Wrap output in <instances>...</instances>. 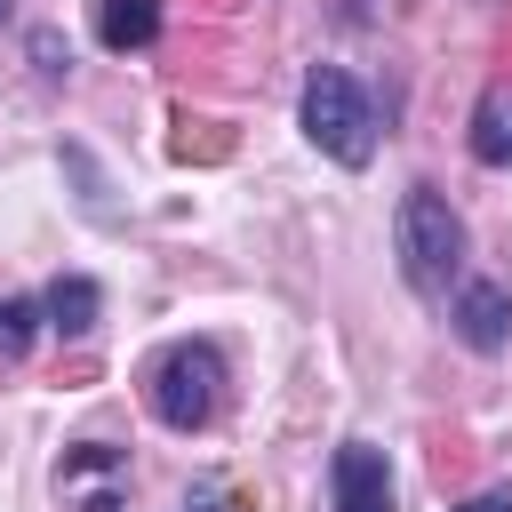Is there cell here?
<instances>
[{
    "label": "cell",
    "mask_w": 512,
    "mask_h": 512,
    "mask_svg": "<svg viewBox=\"0 0 512 512\" xmlns=\"http://www.w3.org/2000/svg\"><path fill=\"white\" fill-rule=\"evenodd\" d=\"M304 136H312L328 160L368 168V152H376V104H368V88H360L352 72L320 64V72L304 80Z\"/></svg>",
    "instance_id": "obj_1"
},
{
    "label": "cell",
    "mask_w": 512,
    "mask_h": 512,
    "mask_svg": "<svg viewBox=\"0 0 512 512\" xmlns=\"http://www.w3.org/2000/svg\"><path fill=\"white\" fill-rule=\"evenodd\" d=\"M400 272H408V288L416 296H440L448 280H456V264H464V224H456V208L432 192V184H416L408 200H400Z\"/></svg>",
    "instance_id": "obj_2"
},
{
    "label": "cell",
    "mask_w": 512,
    "mask_h": 512,
    "mask_svg": "<svg viewBox=\"0 0 512 512\" xmlns=\"http://www.w3.org/2000/svg\"><path fill=\"white\" fill-rule=\"evenodd\" d=\"M216 392H224V360L208 344H168L152 368H144V400L168 432H200L216 416Z\"/></svg>",
    "instance_id": "obj_3"
},
{
    "label": "cell",
    "mask_w": 512,
    "mask_h": 512,
    "mask_svg": "<svg viewBox=\"0 0 512 512\" xmlns=\"http://www.w3.org/2000/svg\"><path fill=\"white\" fill-rule=\"evenodd\" d=\"M328 480H336V512H392V464H384V448L344 440L336 464H328Z\"/></svg>",
    "instance_id": "obj_4"
},
{
    "label": "cell",
    "mask_w": 512,
    "mask_h": 512,
    "mask_svg": "<svg viewBox=\"0 0 512 512\" xmlns=\"http://www.w3.org/2000/svg\"><path fill=\"white\" fill-rule=\"evenodd\" d=\"M456 336H464L472 352H496V344L512 336V296H504L496 280H472V288L456 296Z\"/></svg>",
    "instance_id": "obj_5"
},
{
    "label": "cell",
    "mask_w": 512,
    "mask_h": 512,
    "mask_svg": "<svg viewBox=\"0 0 512 512\" xmlns=\"http://www.w3.org/2000/svg\"><path fill=\"white\" fill-rule=\"evenodd\" d=\"M96 40L104 48H152L160 40V0H96Z\"/></svg>",
    "instance_id": "obj_6"
},
{
    "label": "cell",
    "mask_w": 512,
    "mask_h": 512,
    "mask_svg": "<svg viewBox=\"0 0 512 512\" xmlns=\"http://www.w3.org/2000/svg\"><path fill=\"white\" fill-rule=\"evenodd\" d=\"M472 160L480 168H512V88H488L472 112Z\"/></svg>",
    "instance_id": "obj_7"
},
{
    "label": "cell",
    "mask_w": 512,
    "mask_h": 512,
    "mask_svg": "<svg viewBox=\"0 0 512 512\" xmlns=\"http://www.w3.org/2000/svg\"><path fill=\"white\" fill-rule=\"evenodd\" d=\"M96 312H104V296H96V280H80V272H64V280L48 288V328H56V336H88V328H96Z\"/></svg>",
    "instance_id": "obj_8"
},
{
    "label": "cell",
    "mask_w": 512,
    "mask_h": 512,
    "mask_svg": "<svg viewBox=\"0 0 512 512\" xmlns=\"http://www.w3.org/2000/svg\"><path fill=\"white\" fill-rule=\"evenodd\" d=\"M168 152H176V160H224V152H232V136H216L208 120H184V128L168 136Z\"/></svg>",
    "instance_id": "obj_9"
},
{
    "label": "cell",
    "mask_w": 512,
    "mask_h": 512,
    "mask_svg": "<svg viewBox=\"0 0 512 512\" xmlns=\"http://www.w3.org/2000/svg\"><path fill=\"white\" fill-rule=\"evenodd\" d=\"M32 320H40V312H32L24 296H0V360H16V352L32 344Z\"/></svg>",
    "instance_id": "obj_10"
},
{
    "label": "cell",
    "mask_w": 512,
    "mask_h": 512,
    "mask_svg": "<svg viewBox=\"0 0 512 512\" xmlns=\"http://www.w3.org/2000/svg\"><path fill=\"white\" fill-rule=\"evenodd\" d=\"M456 512H512V488H488V496H472V504H456Z\"/></svg>",
    "instance_id": "obj_11"
},
{
    "label": "cell",
    "mask_w": 512,
    "mask_h": 512,
    "mask_svg": "<svg viewBox=\"0 0 512 512\" xmlns=\"http://www.w3.org/2000/svg\"><path fill=\"white\" fill-rule=\"evenodd\" d=\"M0 24H8V0H0Z\"/></svg>",
    "instance_id": "obj_12"
}]
</instances>
